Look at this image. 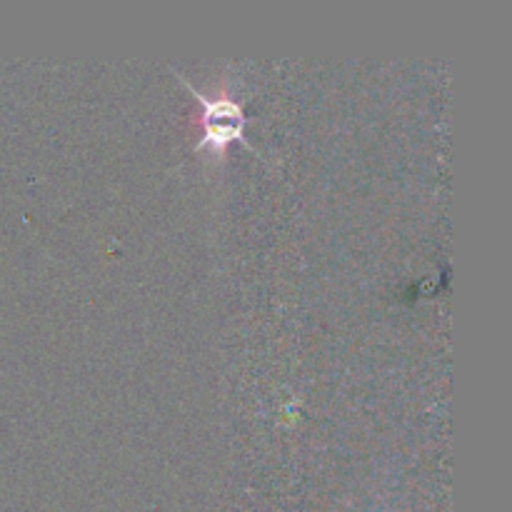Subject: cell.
I'll use <instances>...</instances> for the list:
<instances>
[{
  "mask_svg": "<svg viewBox=\"0 0 512 512\" xmlns=\"http://www.w3.org/2000/svg\"><path fill=\"white\" fill-rule=\"evenodd\" d=\"M173 73L178 75L180 83H183L185 88L193 93V98L198 100L200 108H203V120H200V123H203V138L193 145L195 153H203V150H208L210 155H215L218 160H223L230 145H233L235 140H240L245 148H250L253 153L260 155V150L255 148L250 140H245V125H248L245 108L240 100H235L233 95L228 93V85H225V80L220 83V88L215 90L213 95H205L203 90L195 88V85L190 83L183 73H178V70H173Z\"/></svg>",
  "mask_w": 512,
  "mask_h": 512,
  "instance_id": "1",
  "label": "cell"
}]
</instances>
